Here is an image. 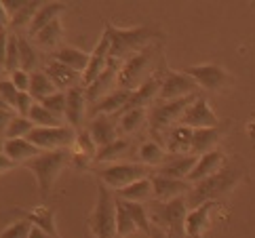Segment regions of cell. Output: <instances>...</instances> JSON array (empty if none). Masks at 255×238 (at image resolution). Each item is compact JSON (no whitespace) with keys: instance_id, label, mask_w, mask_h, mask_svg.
<instances>
[{"instance_id":"cell-42","label":"cell","mask_w":255,"mask_h":238,"mask_svg":"<svg viewBox=\"0 0 255 238\" xmlns=\"http://www.w3.org/2000/svg\"><path fill=\"white\" fill-rule=\"evenodd\" d=\"M76 148L80 150V154H83V156H87V158H95L97 156V143L93 141V137L89 135V131L87 129H83V131H78L76 133Z\"/></svg>"},{"instance_id":"cell-18","label":"cell","mask_w":255,"mask_h":238,"mask_svg":"<svg viewBox=\"0 0 255 238\" xmlns=\"http://www.w3.org/2000/svg\"><path fill=\"white\" fill-rule=\"evenodd\" d=\"M224 162H226L224 152H220V150L207 152V154H203V156L196 160L194 169H192V173L188 175L186 181L194 186V184H198V181H203V179H207V177L215 175L217 171H222V169H224Z\"/></svg>"},{"instance_id":"cell-36","label":"cell","mask_w":255,"mask_h":238,"mask_svg":"<svg viewBox=\"0 0 255 238\" xmlns=\"http://www.w3.org/2000/svg\"><path fill=\"white\" fill-rule=\"evenodd\" d=\"M25 222H30L34 228H40L42 232H47L53 238H59L57 228H55V219H53V211L40 209V211H34V213H25Z\"/></svg>"},{"instance_id":"cell-40","label":"cell","mask_w":255,"mask_h":238,"mask_svg":"<svg viewBox=\"0 0 255 238\" xmlns=\"http://www.w3.org/2000/svg\"><path fill=\"white\" fill-rule=\"evenodd\" d=\"M4 68L8 74L19 70V36L8 34V47H6V63Z\"/></svg>"},{"instance_id":"cell-3","label":"cell","mask_w":255,"mask_h":238,"mask_svg":"<svg viewBox=\"0 0 255 238\" xmlns=\"http://www.w3.org/2000/svg\"><path fill=\"white\" fill-rule=\"evenodd\" d=\"M156 59H158V44H150L148 49L127 57L121 66V72H118V89L135 91L137 87H141L152 76Z\"/></svg>"},{"instance_id":"cell-14","label":"cell","mask_w":255,"mask_h":238,"mask_svg":"<svg viewBox=\"0 0 255 238\" xmlns=\"http://www.w3.org/2000/svg\"><path fill=\"white\" fill-rule=\"evenodd\" d=\"M89 110L87 104V93L83 85L72 87L70 91H66V122L72 129H80V124L85 120V112Z\"/></svg>"},{"instance_id":"cell-10","label":"cell","mask_w":255,"mask_h":238,"mask_svg":"<svg viewBox=\"0 0 255 238\" xmlns=\"http://www.w3.org/2000/svg\"><path fill=\"white\" fill-rule=\"evenodd\" d=\"M198 85L190 78L186 72H162L160 78V91H158V102H173V99H181V97H190V95H198Z\"/></svg>"},{"instance_id":"cell-17","label":"cell","mask_w":255,"mask_h":238,"mask_svg":"<svg viewBox=\"0 0 255 238\" xmlns=\"http://www.w3.org/2000/svg\"><path fill=\"white\" fill-rule=\"evenodd\" d=\"M108 61H110V40L104 34L102 40L97 42V47L91 53L89 66L83 72V87H89L93 80H97V76H102V72L108 68Z\"/></svg>"},{"instance_id":"cell-6","label":"cell","mask_w":255,"mask_h":238,"mask_svg":"<svg viewBox=\"0 0 255 238\" xmlns=\"http://www.w3.org/2000/svg\"><path fill=\"white\" fill-rule=\"evenodd\" d=\"M91 230L97 238H116V196L104 184L97 188V203L91 215Z\"/></svg>"},{"instance_id":"cell-47","label":"cell","mask_w":255,"mask_h":238,"mask_svg":"<svg viewBox=\"0 0 255 238\" xmlns=\"http://www.w3.org/2000/svg\"><path fill=\"white\" fill-rule=\"evenodd\" d=\"M2 2H4V8H6L8 17H15L23 8V4L28 2V0H2Z\"/></svg>"},{"instance_id":"cell-20","label":"cell","mask_w":255,"mask_h":238,"mask_svg":"<svg viewBox=\"0 0 255 238\" xmlns=\"http://www.w3.org/2000/svg\"><path fill=\"white\" fill-rule=\"evenodd\" d=\"M192 133L194 129H188V126L175 124L167 129L165 133H160L165 139H162V145H165L167 154H190V148H192ZM154 135V137H160Z\"/></svg>"},{"instance_id":"cell-49","label":"cell","mask_w":255,"mask_h":238,"mask_svg":"<svg viewBox=\"0 0 255 238\" xmlns=\"http://www.w3.org/2000/svg\"><path fill=\"white\" fill-rule=\"evenodd\" d=\"M6 47H8V34L4 30V32H0V66H4L6 63Z\"/></svg>"},{"instance_id":"cell-25","label":"cell","mask_w":255,"mask_h":238,"mask_svg":"<svg viewBox=\"0 0 255 238\" xmlns=\"http://www.w3.org/2000/svg\"><path fill=\"white\" fill-rule=\"evenodd\" d=\"M63 11H66V4H61V2H42L40 8H38V13L34 15V19H32V23L28 27V32L32 36H36V34L42 30V27H47L51 21L59 19V15Z\"/></svg>"},{"instance_id":"cell-44","label":"cell","mask_w":255,"mask_h":238,"mask_svg":"<svg viewBox=\"0 0 255 238\" xmlns=\"http://www.w3.org/2000/svg\"><path fill=\"white\" fill-rule=\"evenodd\" d=\"M0 97L6 102V106L15 112V104H17V97H19V91L15 89V85L11 82V78H4L0 80Z\"/></svg>"},{"instance_id":"cell-55","label":"cell","mask_w":255,"mask_h":238,"mask_svg":"<svg viewBox=\"0 0 255 238\" xmlns=\"http://www.w3.org/2000/svg\"><path fill=\"white\" fill-rule=\"evenodd\" d=\"M8 74V72L4 70V66H0V80H4V76Z\"/></svg>"},{"instance_id":"cell-34","label":"cell","mask_w":255,"mask_h":238,"mask_svg":"<svg viewBox=\"0 0 255 238\" xmlns=\"http://www.w3.org/2000/svg\"><path fill=\"white\" fill-rule=\"evenodd\" d=\"M131 234H137V226H135L131 213L121 198H116V238H127Z\"/></svg>"},{"instance_id":"cell-48","label":"cell","mask_w":255,"mask_h":238,"mask_svg":"<svg viewBox=\"0 0 255 238\" xmlns=\"http://www.w3.org/2000/svg\"><path fill=\"white\" fill-rule=\"evenodd\" d=\"M13 118H15V112H4V110H0V137H4Z\"/></svg>"},{"instance_id":"cell-28","label":"cell","mask_w":255,"mask_h":238,"mask_svg":"<svg viewBox=\"0 0 255 238\" xmlns=\"http://www.w3.org/2000/svg\"><path fill=\"white\" fill-rule=\"evenodd\" d=\"M114 196L121 198V200H129V203H143V200H150L154 196L152 179L145 177V179H139V181H133V184L116 190Z\"/></svg>"},{"instance_id":"cell-56","label":"cell","mask_w":255,"mask_h":238,"mask_svg":"<svg viewBox=\"0 0 255 238\" xmlns=\"http://www.w3.org/2000/svg\"><path fill=\"white\" fill-rule=\"evenodd\" d=\"M127 238H143V234H131V236H127Z\"/></svg>"},{"instance_id":"cell-9","label":"cell","mask_w":255,"mask_h":238,"mask_svg":"<svg viewBox=\"0 0 255 238\" xmlns=\"http://www.w3.org/2000/svg\"><path fill=\"white\" fill-rule=\"evenodd\" d=\"M30 143H34L40 152L53 150H68L76 141V131L72 126H34L30 135L25 137Z\"/></svg>"},{"instance_id":"cell-26","label":"cell","mask_w":255,"mask_h":238,"mask_svg":"<svg viewBox=\"0 0 255 238\" xmlns=\"http://www.w3.org/2000/svg\"><path fill=\"white\" fill-rule=\"evenodd\" d=\"M4 156H8L13 162H28L40 154V150L28 139H4Z\"/></svg>"},{"instance_id":"cell-21","label":"cell","mask_w":255,"mask_h":238,"mask_svg":"<svg viewBox=\"0 0 255 238\" xmlns=\"http://www.w3.org/2000/svg\"><path fill=\"white\" fill-rule=\"evenodd\" d=\"M44 74L51 78V82L55 85L57 91H61V89L70 91L72 87L83 85V74H78V72H74L72 68L63 66V63L57 59H51L47 66H44Z\"/></svg>"},{"instance_id":"cell-5","label":"cell","mask_w":255,"mask_h":238,"mask_svg":"<svg viewBox=\"0 0 255 238\" xmlns=\"http://www.w3.org/2000/svg\"><path fill=\"white\" fill-rule=\"evenodd\" d=\"M72 156H70L68 150H53V152H40L36 158L25 162V167L34 173L36 181H38V190H40L42 198H47L51 194V188L55 184L61 167Z\"/></svg>"},{"instance_id":"cell-37","label":"cell","mask_w":255,"mask_h":238,"mask_svg":"<svg viewBox=\"0 0 255 238\" xmlns=\"http://www.w3.org/2000/svg\"><path fill=\"white\" fill-rule=\"evenodd\" d=\"M28 118L34 126H63V118H57L55 114H51L49 110L38 102L32 106Z\"/></svg>"},{"instance_id":"cell-24","label":"cell","mask_w":255,"mask_h":238,"mask_svg":"<svg viewBox=\"0 0 255 238\" xmlns=\"http://www.w3.org/2000/svg\"><path fill=\"white\" fill-rule=\"evenodd\" d=\"M220 137H222L220 126H213V129H194L190 154H194V156H203V154L215 150V143L220 141Z\"/></svg>"},{"instance_id":"cell-1","label":"cell","mask_w":255,"mask_h":238,"mask_svg":"<svg viewBox=\"0 0 255 238\" xmlns=\"http://www.w3.org/2000/svg\"><path fill=\"white\" fill-rule=\"evenodd\" d=\"M104 34L108 36V40H110V57L116 59V61H121V63L127 57H131V55L148 49L150 44H154V40L160 38L156 27L139 25V27L123 30V27H114L110 21L106 23Z\"/></svg>"},{"instance_id":"cell-4","label":"cell","mask_w":255,"mask_h":238,"mask_svg":"<svg viewBox=\"0 0 255 238\" xmlns=\"http://www.w3.org/2000/svg\"><path fill=\"white\" fill-rule=\"evenodd\" d=\"M150 213H152V226L165 230L167 236H173V238L186 236V228H184L186 215H188L186 196L173 198L169 203H158V200H154L152 207H150Z\"/></svg>"},{"instance_id":"cell-32","label":"cell","mask_w":255,"mask_h":238,"mask_svg":"<svg viewBox=\"0 0 255 238\" xmlns=\"http://www.w3.org/2000/svg\"><path fill=\"white\" fill-rule=\"evenodd\" d=\"M129 150H131V141L127 139V137H118L116 141L108 143V145H104V148L97 150L95 160H97V162H108V164H112V162H116L118 158H123Z\"/></svg>"},{"instance_id":"cell-31","label":"cell","mask_w":255,"mask_h":238,"mask_svg":"<svg viewBox=\"0 0 255 238\" xmlns=\"http://www.w3.org/2000/svg\"><path fill=\"white\" fill-rule=\"evenodd\" d=\"M28 93L34 97V102H42L44 97L57 93V89L51 82V78L44 74V70H36L30 74V91Z\"/></svg>"},{"instance_id":"cell-54","label":"cell","mask_w":255,"mask_h":238,"mask_svg":"<svg viewBox=\"0 0 255 238\" xmlns=\"http://www.w3.org/2000/svg\"><path fill=\"white\" fill-rule=\"evenodd\" d=\"M0 110H4V112H13V110H11V108H8V106H6V102H4V99H2V97H0Z\"/></svg>"},{"instance_id":"cell-53","label":"cell","mask_w":255,"mask_h":238,"mask_svg":"<svg viewBox=\"0 0 255 238\" xmlns=\"http://www.w3.org/2000/svg\"><path fill=\"white\" fill-rule=\"evenodd\" d=\"M150 238H169L165 230H160V228L156 226H152V232H150Z\"/></svg>"},{"instance_id":"cell-16","label":"cell","mask_w":255,"mask_h":238,"mask_svg":"<svg viewBox=\"0 0 255 238\" xmlns=\"http://www.w3.org/2000/svg\"><path fill=\"white\" fill-rule=\"evenodd\" d=\"M150 179H152L154 198H156L158 203H169L173 198L188 196V192L192 190V184H188L186 179H171V177H162V175H154Z\"/></svg>"},{"instance_id":"cell-45","label":"cell","mask_w":255,"mask_h":238,"mask_svg":"<svg viewBox=\"0 0 255 238\" xmlns=\"http://www.w3.org/2000/svg\"><path fill=\"white\" fill-rule=\"evenodd\" d=\"M34 104L36 102H34V97L30 93H19V97H17V104H15L17 116H25V118H28V114H30V110H32Z\"/></svg>"},{"instance_id":"cell-2","label":"cell","mask_w":255,"mask_h":238,"mask_svg":"<svg viewBox=\"0 0 255 238\" xmlns=\"http://www.w3.org/2000/svg\"><path fill=\"white\" fill-rule=\"evenodd\" d=\"M243 173L239 169H232V167H226L222 171H217L215 175L207 177L203 181L192 186V190L188 192V209H196L205 203H217L222 196H226L230 190H234V186L241 181Z\"/></svg>"},{"instance_id":"cell-39","label":"cell","mask_w":255,"mask_h":238,"mask_svg":"<svg viewBox=\"0 0 255 238\" xmlns=\"http://www.w3.org/2000/svg\"><path fill=\"white\" fill-rule=\"evenodd\" d=\"M34 129V124L30 122V118L25 116H15L11 124H8V129L4 133V139H25V137L30 135V131Z\"/></svg>"},{"instance_id":"cell-27","label":"cell","mask_w":255,"mask_h":238,"mask_svg":"<svg viewBox=\"0 0 255 238\" xmlns=\"http://www.w3.org/2000/svg\"><path fill=\"white\" fill-rule=\"evenodd\" d=\"M53 59L61 61L63 66L72 68L74 72H78V74H83V72L87 70V66H89L91 55L76 49V47H59L55 53H53Z\"/></svg>"},{"instance_id":"cell-11","label":"cell","mask_w":255,"mask_h":238,"mask_svg":"<svg viewBox=\"0 0 255 238\" xmlns=\"http://www.w3.org/2000/svg\"><path fill=\"white\" fill-rule=\"evenodd\" d=\"M186 74L192 78L198 87L207 91H222L232 82V76L215 63H203V66H192L186 70Z\"/></svg>"},{"instance_id":"cell-33","label":"cell","mask_w":255,"mask_h":238,"mask_svg":"<svg viewBox=\"0 0 255 238\" xmlns=\"http://www.w3.org/2000/svg\"><path fill=\"white\" fill-rule=\"evenodd\" d=\"M36 38V44H40L42 49H59L61 47V40H63V27H61V21L55 19L51 21L47 27H42V30L34 36Z\"/></svg>"},{"instance_id":"cell-8","label":"cell","mask_w":255,"mask_h":238,"mask_svg":"<svg viewBox=\"0 0 255 238\" xmlns=\"http://www.w3.org/2000/svg\"><path fill=\"white\" fill-rule=\"evenodd\" d=\"M148 173H150L148 167L141 162H112V164H106V167L97 169V177L110 190H121L125 186L133 184V181L145 179Z\"/></svg>"},{"instance_id":"cell-12","label":"cell","mask_w":255,"mask_h":238,"mask_svg":"<svg viewBox=\"0 0 255 238\" xmlns=\"http://www.w3.org/2000/svg\"><path fill=\"white\" fill-rule=\"evenodd\" d=\"M177 124L188 126V129H213V126H220V118L213 114L205 97H196V102L188 106Z\"/></svg>"},{"instance_id":"cell-38","label":"cell","mask_w":255,"mask_h":238,"mask_svg":"<svg viewBox=\"0 0 255 238\" xmlns=\"http://www.w3.org/2000/svg\"><path fill=\"white\" fill-rule=\"evenodd\" d=\"M40 4L42 2H36V0H34V2H25L21 11L17 13L15 17H11V27H13V30H23V27H30L34 15L38 13Z\"/></svg>"},{"instance_id":"cell-29","label":"cell","mask_w":255,"mask_h":238,"mask_svg":"<svg viewBox=\"0 0 255 238\" xmlns=\"http://www.w3.org/2000/svg\"><path fill=\"white\" fill-rule=\"evenodd\" d=\"M165 156H167L165 145H162L160 141H156V139L143 141L137 148V158H139L141 164H145V167H160Z\"/></svg>"},{"instance_id":"cell-13","label":"cell","mask_w":255,"mask_h":238,"mask_svg":"<svg viewBox=\"0 0 255 238\" xmlns=\"http://www.w3.org/2000/svg\"><path fill=\"white\" fill-rule=\"evenodd\" d=\"M160 78H162V72H160V74H152L148 80L143 82L141 87L135 89L133 93H131V97H129V102H127V106H125L116 116H123L125 112H129V110H137V108L154 106V99H158Z\"/></svg>"},{"instance_id":"cell-43","label":"cell","mask_w":255,"mask_h":238,"mask_svg":"<svg viewBox=\"0 0 255 238\" xmlns=\"http://www.w3.org/2000/svg\"><path fill=\"white\" fill-rule=\"evenodd\" d=\"M30 232H32V224L21 219V222H15L8 228H4L0 232V238H30Z\"/></svg>"},{"instance_id":"cell-15","label":"cell","mask_w":255,"mask_h":238,"mask_svg":"<svg viewBox=\"0 0 255 238\" xmlns=\"http://www.w3.org/2000/svg\"><path fill=\"white\" fill-rule=\"evenodd\" d=\"M196 160L198 156H194V154H167L162 164L158 167L156 175L171 177V179H188Z\"/></svg>"},{"instance_id":"cell-35","label":"cell","mask_w":255,"mask_h":238,"mask_svg":"<svg viewBox=\"0 0 255 238\" xmlns=\"http://www.w3.org/2000/svg\"><path fill=\"white\" fill-rule=\"evenodd\" d=\"M38 63H40L38 51L34 49V44L28 38H21L19 36V70L30 74V72H36Z\"/></svg>"},{"instance_id":"cell-52","label":"cell","mask_w":255,"mask_h":238,"mask_svg":"<svg viewBox=\"0 0 255 238\" xmlns=\"http://www.w3.org/2000/svg\"><path fill=\"white\" fill-rule=\"evenodd\" d=\"M30 238H53V236H49L47 232H42L40 228H34L32 226V232H30Z\"/></svg>"},{"instance_id":"cell-50","label":"cell","mask_w":255,"mask_h":238,"mask_svg":"<svg viewBox=\"0 0 255 238\" xmlns=\"http://www.w3.org/2000/svg\"><path fill=\"white\" fill-rule=\"evenodd\" d=\"M11 17H8V13H6V8H4V2L0 0V32H4L8 25H11Z\"/></svg>"},{"instance_id":"cell-22","label":"cell","mask_w":255,"mask_h":238,"mask_svg":"<svg viewBox=\"0 0 255 238\" xmlns=\"http://www.w3.org/2000/svg\"><path fill=\"white\" fill-rule=\"evenodd\" d=\"M87 131H89L91 137H93L97 148H104V145L118 139V129H116L112 116H93V118H89Z\"/></svg>"},{"instance_id":"cell-30","label":"cell","mask_w":255,"mask_h":238,"mask_svg":"<svg viewBox=\"0 0 255 238\" xmlns=\"http://www.w3.org/2000/svg\"><path fill=\"white\" fill-rule=\"evenodd\" d=\"M145 120H148V108L129 110L123 116H118V131L125 135H135L143 126Z\"/></svg>"},{"instance_id":"cell-46","label":"cell","mask_w":255,"mask_h":238,"mask_svg":"<svg viewBox=\"0 0 255 238\" xmlns=\"http://www.w3.org/2000/svg\"><path fill=\"white\" fill-rule=\"evenodd\" d=\"M11 82L15 85V89L19 91V93H28L30 91V74L23 70H17L11 74Z\"/></svg>"},{"instance_id":"cell-41","label":"cell","mask_w":255,"mask_h":238,"mask_svg":"<svg viewBox=\"0 0 255 238\" xmlns=\"http://www.w3.org/2000/svg\"><path fill=\"white\" fill-rule=\"evenodd\" d=\"M38 104H42L51 114H55L57 118L66 116V93H63V91H57V93L44 97L42 102H38Z\"/></svg>"},{"instance_id":"cell-51","label":"cell","mask_w":255,"mask_h":238,"mask_svg":"<svg viewBox=\"0 0 255 238\" xmlns=\"http://www.w3.org/2000/svg\"><path fill=\"white\" fill-rule=\"evenodd\" d=\"M17 167V162H13L8 156H4V154H0V173H6Z\"/></svg>"},{"instance_id":"cell-23","label":"cell","mask_w":255,"mask_h":238,"mask_svg":"<svg viewBox=\"0 0 255 238\" xmlns=\"http://www.w3.org/2000/svg\"><path fill=\"white\" fill-rule=\"evenodd\" d=\"M213 207H215V203H205L196 209H190L186 215V224H184L188 238H203V232L209 226V217H211Z\"/></svg>"},{"instance_id":"cell-19","label":"cell","mask_w":255,"mask_h":238,"mask_svg":"<svg viewBox=\"0 0 255 238\" xmlns=\"http://www.w3.org/2000/svg\"><path fill=\"white\" fill-rule=\"evenodd\" d=\"M133 91H127V89H114L112 93H108L106 97H102L97 104H93L89 108V118L93 116H116L121 110L127 106Z\"/></svg>"},{"instance_id":"cell-7","label":"cell","mask_w":255,"mask_h":238,"mask_svg":"<svg viewBox=\"0 0 255 238\" xmlns=\"http://www.w3.org/2000/svg\"><path fill=\"white\" fill-rule=\"evenodd\" d=\"M198 95H190V97H181V99H173V102H158L150 108L148 112V124H150V133L152 135H160L167 129H171L175 122H179V118L184 116L188 106L196 102Z\"/></svg>"}]
</instances>
